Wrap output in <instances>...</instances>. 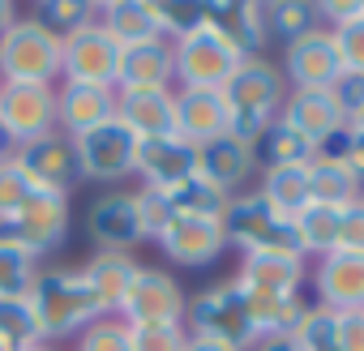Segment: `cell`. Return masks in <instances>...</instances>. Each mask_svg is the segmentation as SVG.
Segmentation results:
<instances>
[{
    "label": "cell",
    "mask_w": 364,
    "mask_h": 351,
    "mask_svg": "<svg viewBox=\"0 0 364 351\" xmlns=\"http://www.w3.org/2000/svg\"><path fill=\"white\" fill-rule=\"evenodd\" d=\"M223 99H228V112H232V124H228V137L245 141L257 150V141L266 137V129L279 120L283 112V99H287V77L274 60L266 56H245L240 69L232 73V82L223 86Z\"/></svg>",
    "instance_id": "cell-1"
},
{
    "label": "cell",
    "mask_w": 364,
    "mask_h": 351,
    "mask_svg": "<svg viewBox=\"0 0 364 351\" xmlns=\"http://www.w3.org/2000/svg\"><path fill=\"white\" fill-rule=\"evenodd\" d=\"M35 317H39V330H43V342H65V338H77L90 321L103 317L99 308V296L90 291L82 266H52V270H39L31 291H26Z\"/></svg>",
    "instance_id": "cell-2"
},
{
    "label": "cell",
    "mask_w": 364,
    "mask_h": 351,
    "mask_svg": "<svg viewBox=\"0 0 364 351\" xmlns=\"http://www.w3.org/2000/svg\"><path fill=\"white\" fill-rule=\"evenodd\" d=\"M185 330L193 338H215V342H228L236 351H253L262 342L257 321H253V300L236 279L198 291L185 308Z\"/></svg>",
    "instance_id": "cell-3"
},
{
    "label": "cell",
    "mask_w": 364,
    "mask_h": 351,
    "mask_svg": "<svg viewBox=\"0 0 364 351\" xmlns=\"http://www.w3.org/2000/svg\"><path fill=\"white\" fill-rule=\"evenodd\" d=\"M171 52H176V86L180 90H223L245 60L202 14L193 26H185L171 39Z\"/></svg>",
    "instance_id": "cell-4"
},
{
    "label": "cell",
    "mask_w": 364,
    "mask_h": 351,
    "mask_svg": "<svg viewBox=\"0 0 364 351\" xmlns=\"http://www.w3.org/2000/svg\"><path fill=\"white\" fill-rule=\"evenodd\" d=\"M60 77V35H52L35 14H22L0 35V82H43Z\"/></svg>",
    "instance_id": "cell-5"
},
{
    "label": "cell",
    "mask_w": 364,
    "mask_h": 351,
    "mask_svg": "<svg viewBox=\"0 0 364 351\" xmlns=\"http://www.w3.org/2000/svg\"><path fill=\"white\" fill-rule=\"evenodd\" d=\"M223 232H228V244L245 253H300L296 249V232H291V219L279 215L257 189H245L228 202V215H223ZM309 261V257H304Z\"/></svg>",
    "instance_id": "cell-6"
},
{
    "label": "cell",
    "mask_w": 364,
    "mask_h": 351,
    "mask_svg": "<svg viewBox=\"0 0 364 351\" xmlns=\"http://www.w3.org/2000/svg\"><path fill=\"white\" fill-rule=\"evenodd\" d=\"M9 244H18L26 257H48L65 244L69 236V193H56V189H39L5 227H0Z\"/></svg>",
    "instance_id": "cell-7"
},
{
    "label": "cell",
    "mask_w": 364,
    "mask_h": 351,
    "mask_svg": "<svg viewBox=\"0 0 364 351\" xmlns=\"http://www.w3.org/2000/svg\"><path fill=\"white\" fill-rule=\"evenodd\" d=\"M73 154H77V176L95 185H120L124 176H133V154H137V137L112 116L107 124H95L90 133L73 137Z\"/></svg>",
    "instance_id": "cell-8"
},
{
    "label": "cell",
    "mask_w": 364,
    "mask_h": 351,
    "mask_svg": "<svg viewBox=\"0 0 364 351\" xmlns=\"http://www.w3.org/2000/svg\"><path fill=\"white\" fill-rule=\"evenodd\" d=\"M154 244L180 270H206L232 249L228 232H223V219H189V215H171L167 227L154 236Z\"/></svg>",
    "instance_id": "cell-9"
},
{
    "label": "cell",
    "mask_w": 364,
    "mask_h": 351,
    "mask_svg": "<svg viewBox=\"0 0 364 351\" xmlns=\"http://www.w3.org/2000/svg\"><path fill=\"white\" fill-rule=\"evenodd\" d=\"M185 291H180V283L159 270V266H137L124 300H120V321L124 325H150V321H185Z\"/></svg>",
    "instance_id": "cell-10"
},
{
    "label": "cell",
    "mask_w": 364,
    "mask_h": 351,
    "mask_svg": "<svg viewBox=\"0 0 364 351\" xmlns=\"http://www.w3.org/2000/svg\"><path fill=\"white\" fill-rule=\"evenodd\" d=\"M120 43L103 31V22H90L60 39V82H90V86H116Z\"/></svg>",
    "instance_id": "cell-11"
},
{
    "label": "cell",
    "mask_w": 364,
    "mask_h": 351,
    "mask_svg": "<svg viewBox=\"0 0 364 351\" xmlns=\"http://www.w3.org/2000/svg\"><path fill=\"white\" fill-rule=\"evenodd\" d=\"M86 236L99 244V253H133L146 240L137 193H129V189L99 193L86 210Z\"/></svg>",
    "instance_id": "cell-12"
},
{
    "label": "cell",
    "mask_w": 364,
    "mask_h": 351,
    "mask_svg": "<svg viewBox=\"0 0 364 351\" xmlns=\"http://www.w3.org/2000/svg\"><path fill=\"white\" fill-rule=\"evenodd\" d=\"M0 124L9 137L35 141L43 133H56V86L43 82H0Z\"/></svg>",
    "instance_id": "cell-13"
},
{
    "label": "cell",
    "mask_w": 364,
    "mask_h": 351,
    "mask_svg": "<svg viewBox=\"0 0 364 351\" xmlns=\"http://www.w3.org/2000/svg\"><path fill=\"white\" fill-rule=\"evenodd\" d=\"M343 73L334 35L326 26H313L309 35L283 43V77L287 90H330Z\"/></svg>",
    "instance_id": "cell-14"
},
{
    "label": "cell",
    "mask_w": 364,
    "mask_h": 351,
    "mask_svg": "<svg viewBox=\"0 0 364 351\" xmlns=\"http://www.w3.org/2000/svg\"><path fill=\"white\" fill-rule=\"evenodd\" d=\"M133 176L141 180V189L167 193V189H176L180 180L198 176V146H193V141H185L180 133L146 137V141H137V154H133Z\"/></svg>",
    "instance_id": "cell-15"
},
{
    "label": "cell",
    "mask_w": 364,
    "mask_h": 351,
    "mask_svg": "<svg viewBox=\"0 0 364 351\" xmlns=\"http://www.w3.org/2000/svg\"><path fill=\"white\" fill-rule=\"evenodd\" d=\"M14 163L31 176L39 189L69 193L82 180V176H77V154H73V137H65L60 129L56 133H43L35 141H22L14 150Z\"/></svg>",
    "instance_id": "cell-16"
},
{
    "label": "cell",
    "mask_w": 364,
    "mask_h": 351,
    "mask_svg": "<svg viewBox=\"0 0 364 351\" xmlns=\"http://www.w3.org/2000/svg\"><path fill=\"white\" fill-rule=\"evenodd\" d=\"M313 291L321 308L330 313H355L364 308V253H347V249H334L326 257L313 261Z\"/></svg>",
    "instance_id": "cell-17"
},
{
    "label": "cell",
    "mask_w": 364,
    "mask_h": 351,
    "mask_svg": "<svg viewBox=\"0 0 364 351\" xmlns=\"http://www.w3.org/2000/svg\"><path fill=\"white\" fill-rule=\"evenodd\" d=\"M236 283L249 296L287 300V296H300V287L309 283V261L300 253H245Z\"/></svg>",
    "instance_id": "cell-18"
},
{
    "label": "cell",
    "mask_w": 364,
    "mask_h": 351,
    "mask_svg": "<svg viewBox=\"0 0 364 351\" xmlns=\"http://www.w3.org/2000/svg\"><path fill=\"white\" fill-rule=\"evenodd\" d=\"M279 120H287L317 150H326L330 141H338L343 129H347V116H343V107L334 103L330 90H287Z\"/></svg>",
    "instance_id": "cell-19"
},
{
    "label": "cell",
    "mask_w": 364,
    "mask_h": 351,
    "mask_svg": "<svg viewBox=\"0 0 364 351\" xmlns=\"http://www.w3.org/2000/svg\"><path fill=\"white\" fill-rule=\"evenodd\" d=\"M112 116H116V86H90V82L56 86V129L65 137H82L95 124H107Z\"/></svg>",
    "instance_id": "cell-20"
},
{
    "label": "cell",
    "mask_w": 364,
    "mask_h": 351,
    "mask_svg": "<svg viewBox=\"0 0 364 351\" xmlns=\"http://www.w3.org/2000/svg\"><path fill=\"white\" fill-rule=\"evenodd\" d=\"M116 90H176V52H171V39L120 48Z\"/></svg>",
    "instance_id": "cell-21"
},
{
    "label": "cell",
    "mask_w": 364,
    "mask_h": 351,
    "mask_svg": "<svg viewBox=\"0 0 364 351\" xmlns=\"http://www.w3.org/2000/svg\"><path fill=\"white\" fill-rule=\"evenodd\" d=\"M228 124H232V112H228L223 90H180L176 86V133L185 141L206 146L215 137H228Z\"/></svg>",
    "instance_id": "cell-22"
},
{
    "label": "cell",
    "mask_w": 364,
    "mask_h": 351,
    "mask_svg": "<svg viewBox=\"0 0 364 351\" xmlns=\"http://www.w3.org/2000/svg\"><path fill=\"white\" fill-rule=\"evenodd\" d=\"M257 150L236 141V137H215L206 146H198V176L202 180H210L215 189H223L228 198L240 193V185L249 180V176L257 171Z\"/></svg>",
    "instance_id": "cell-23"
},
{
    "label": "cell",
    "mask_w": 364,
    "mask_h": 351,
    "mask_svg": "<svg viewBox=\"0 0 364 351\" xmlns=\"http://www.w3.org/2000/svg\"><path fill=\"white\" fill-rule=\"evenodd\" d=\"M116 120L137 141L176 133V90H116Z\"/></svg>",
    "instance_id": "cell-24"
},
{
    "label": "cell",
    "mask_w": 364,
    "mask_h": 351,
    "mask_svg": "<svg viewBox=\"0 0 364 351\" xmlns=\"http://www.w3.org/2000/svg\"><path fill=\"white\" fill-rule=\"evenodd\" d=\"M202 18L240 52V56H262V48L270 43L266 31V5H240V0H223V5H206Z\"/></svg>",
    "instance_id": "cell-25"
},
{
    "label": "cell",
    "mask_w": 364,
    "mask_h": 351,
    "mask_svg": "<svg viewBox=\"0 0 364 351\" xmlns=\"http://www.w3.org/2000/svg\"><path fill=\"white\" fill-rule=\"evenodd\" d=\"M304 171H309V198H313L317 206H338V210H347V206H355V202L364 198V185L347 171V163H343L334 150L313 154V163H309Z\"/></svg>",
    "instance_id": "cell-26"
},
{
    "label": "cell",
    "mask_w": 364,
    "mask_h": 351,
    "mask_svg": "<svg viewBox=\"0 0 364 351\" xmlns=\"http://www.w3.org/2000/svg\"><path fill=\"white\" fill-rule=\"evenodd\" d=\"M82 274H86L90 291L99 296L103 317H116L120 300H124V291H129V283L137 274V261H133V253H99L95 249V257L82 266Z\"/></svg>",
    "instance_id": "cell-27"
},
{
    "label": "cell",
    "mask_w": 364,
    "mask_h": 351,
    "mask_svg": "<svg viewBox=\"0 0 364 351\" xmlns=\"http://www.w3.org/2000/svg\"><path fill=\"white\" fill-rule=\"evenodd\" d=\"M338 223H343V210H338V206H317V202H309V206L291 219L300 257L317 261V257L334 253V249H338Z\"/></svg>",
    "instance_id": "cell-28"
},
{
    "label": "cell",
    "mask_w": 364,
    "mask_h": 351,
    "mask_svg": "<svg viewBox=\"0 0 364 351\" xmlns=\"http://www.w3.org/2000/svg\"><path fill=\"white\" fill-rule=\"evenodd\" d=\"M257 193L287 219H296L313 198H309V171L304 167H262Z\"/></svg>",
    "instance_id": "cell-29"
},
{
    "label": "cell",
    "mask_w": 364,
    "mask_h": 351,
    "mask_svg": "<svg viewBox=\"0 0 364 351\" xmlns=\"http://www.w3.org/2000/svg\"><path fill=\"white\" fill-rule=\"evenodd\" d=\"M313 154H321L313 141H304L287 120H274L266 129V137L257 141V163L262 167H309Z\"/></svg>",
    "instance_id": "cell-30"
},
{
    "label": "cell",
    "mask_w": 364,
    "mask_h": 351,
    "mask_svg": "<svg viewBox=\"0 0 364 351\" xmlns=\"http://www.w3.org/2000/svg\"><path fill=\"white\" fill-rule=\"evenodd\" d=\"M171 215H189V219H223L228 215V193L215 189L210 180H202V176H189V180H180L176 189L163 193Z\"/></svg>",
    "instance_id": "cell-31"
},
{
    "label": "cell",
    "mask_w": 364,
    "mask_h": 351,
    "mask_svg": "<svg viewBox=\"0 0 364 351\" xmlns=\"http://www.w3.org/2000/svg\"><path fill=\"white\" fill-rule=\"evenodd\" d=\"M0 342H5V351H31V347L43 342L39 317H35V308H31L26 296L0 300Z\"/></svg>",
    "instance_id": "cell-32"
},
{
    "label": "cell",
    "mask_w": 364,
    "mask_h": 351,
    "mask_svg": "<svg viewBox=\"0 0 364 351\" xmlns=\"http://www.w3.org/2000/svg\"><path fill=\"white\" fill-rule=\"evenodd\" d=\"M253 300V321L262 338H291L309 300L304 296H287V300H266V296H249Z\"/></svg>",
    "instance_id": "cell-33"
},
{
    "label": "cell",
    "mask_w": 364,
    "mask_h": 351,
    "mask_svg": "<svg viewBox=\"0 0 364 351\" xmlns=\"http://www.w3.org/2000/svg\"><path fill=\"white\" fill-rule=\"evenodd\" d=\"M291 347L296 351H343L338 342V313L321 308V304H309L296 334H291Z\"/></svg>",
    "instance_id": "cell-34"
},
{
    "label": "cell",
    "mask_w": 364,
    "mask_h": 351,
    "mask_svg": "<svg viewBox=\"0 0 364 351\" xmlns=\"http://www.w3.org/2000/svg\"><path fill=\"white\" fill-rule=\"evenodd\" d=\"M313 26H321L317 22V5H304V0H279V5H266V31H270V39L291 43V39L309 35Z\"/></svg>",
    "instance_id": "cell-35"
},
{
    "label": "cell",
    "mask_w": 364,
    "mask_h": 351,
    "mask_svg": "<svg viewBox=\"0 0 364 351\" xmlns=\"http://www.w3.org/2000/svg\"><path fill=\"white\" fill-rule=\"evenodd\" d=\"M35 18L52 31V35H73L90 22H99V5H90V0H48V5L35 9Z\"/></svg>",
    "instance_id": "cell-36"
},
{
    "label": "cell",
    "mask_w": 364,
    "mask_h": 351,
    "mask_svg": "<svg viewBox=\"0 0 364 351\" xmlns=\"http://www.w3.org/2000/svg\"><path fill=\"white\" fill-rule=\"evenodd\" d=\"M39 274V261L26 257L18 244H9L5 236H0V300H9V296H26L31 283Z\"/></svg>",
    "instance_id": "cell-37"
},
{
    "label": "cell",
    "mask_w": 364,
    "mask_h": 351,
    "mask_svg": "<svg viewBox=\"0 0 364 351\" xmlns=\"http://www.w3.org/2000/svg\"><path fill=\"white\" fill-rule=\"evenodd\" d=\"M39 193V185L31 180V176L9 158V163H0V227H5L31 198Z\"/></svg>",
    "instance_id": "cell-38"
},
{
    "label": "cell",
    "mask_w": 364,
    "mask_h": 351,
    "mask_svg": "<svg viewBox=\"0 0 364 351\" xmlns=\"http://www.w3.org/2000/svg\"><path fill=\"white\" fill-rule=\"evenodd\" d=\"M133 351H185L189 330L185 321H150V325H129Z\"/></svg>",
    "instance_id": "cell-39"
},
{
    "label": "cell",
    "mask_w": 364,
    "mask_h": 351,
    "mask_svg": "<svg viewBox=\"0 0 364 351\" xmlns=\"http://www.w3.org/2000/svg\"><path fill=\"white\" fill-rule=\"evenodd\" d=\"M73 351H133V338H129V325L120 317H99L90 321L77 338Z\"/></svg>",
    "instance_id": "cell-40"
},
{
    "label": "cell",
    "mask_w": 364,
    "mask_h": 351,
    "mask_svg": "<svg viewBox=\"0 0 364 351\" xmlns=\"http://www.w3.org/2000/svg\"><path fill=\"white\" fill-rule=\"evenodd\" d=\"M330 35H334V48H338L343 69L364 73V14H360V18H351L347 26H334Z\"/></svg>",
    "instance_id": "cell-41"
},
{
    "label": "cell",
    "mask_w": 364,
    "mask_h": 351,
    "mask_svg": "<svg viewBox=\"0 0 364 351\" xmlns=\"http://www.w3.org/2000/svg\"><path fill=\"white\" fill-rule=\"evenodd\" d=\"M137 210H141L146 240H154V236L167 227V219H171V206H167V198H163V193H154V189H137Z\"/></svg>",
    "instance_id": "cell-42"
},
{
    "label": "cell",
    "mask_w": 364,
    "mask_h": 351,
    "mask_svg": "<svg viewBox=\"0 0 364 351\" xmlns=\"http://www.w3.org/2000/svg\"><path fill=\"white\" fill-rule=\"evenodd\" d=\"M330 94H334V103L343 107V116H347V120H351V116H360V112H364V73L343 69V73H338V82L330 86Z\"/></svg>",
    "instance_id": "cell-43"
},
{
    "label": "cell",
    "mask_w": 364,
    "mask_h": 351,
    "mask_svg": "<svg viewBox=\"0 0 364 351\" xmlns=\"http://www.w3.org/2000/svg\"><path fill=\"white\" fill-rule=\"evenodd\" d=\"M338 249L347 253H364V198L355 206L343 210V223H338Z\"/></svg>",
    "instance_id": "cell-44"
},
{
    "label": "cell",
    "mask_w": 364,
    "mask_h": 351,
    "mask_svg": "<svg viewBox=\"0 0 364 351\" xmlns=\"http://www.w3.org/2000/svg\"><path fill=\"white\" fill-rule=\"evenodd\" d=\"M343 163H347V171L355 176V180L364 185V133H355V129H343V137H338V150H334Z\"/></svg>",
    "instance_id": "cell-45"
},
{
    "label": "cell",
    "mask_w": 364,
    "mask_h": 351,
    "mask_svg": "<svg viewBox=\"0 0 364 351\" xmlns=\"http://www.w3.org/2000/svg\"><path fill=\"white\" fill-rule=\"evenodd\" d=\"M338 342L343 351H364V308L338 313Z\"/></svg>",
    "instance_id": "cell-46"
},
{
    "label": "cell",
    "mask_w": 364,
    "mask_h": 351,
    "mask_svg": "<svg viewBox=\"0 0 364 351\" xmlns=\"http://www.w3.org/2000/svg\"><path fill=\"white\" fill-rule=\"evenodd\" d=\"M185 351H236V347L215 342V338H193V334H189V347H185Z\"/></svg>",
    "instance_id": "cell-47"
},
{
    "label": "cell",
    "mask_w": 364,
    "mask_h": 351,
    "mask_svg": "<svg viewBox=\"0 0 364 351\" xmlns=\"http://www.w3.org/2000/svg\"><path fill=\"white\" fill-rule=\"evenodd\" d=\"M22 14H18V5H14V0H0V35H5L14 22H18Z\"/></svg>",
    "instance_id": "cell-48"
},
{
    "label": "cell",
    "mask_w": 364,
    "mask_h": 351,
    "mask_svg": "<svg viewBox=\"0 0 364 351\" xmlns=\"http://www.w3.org/2000/svg\"><path fill=\"white\" fill-rule=\"evenodd\" d=\"M14 150H18V141L9 137V129H5V124H0V163H9V158H14Z\"/></svg>",
    "instance_id": "cell-49"
},
{
    "label": "cell",
    "mask_w": 364,
    "mask_h": 351,
    "mask_svg": "<svg viewBox=\"0 0 364 351\" xmlns=\"http://www.w3.org/2000/svg\"><path fill=\"white\" fill-rule=\"evenodd\" d=\"M253 351H296V347H291V338H262Z\"/></svg>",
    "instance_id": "cell-50"
},
{
    "label": "cell",
    "mask_w": 364,
    "mask_h": 351,
    "mask_svg": "<svg viewBox=\"0 0 364 351\" xmlns=\"http://www.w3.org/2000/svg\"><path fill=\"white\" fill-rule=\"evenodd\" d=\"M347 129H355V133H364V112H360V116H351V120H347Z\"/></svg>",
    "instance_id": "cell-51"
},
{
    "label": "cell",
    "mask_w": 364,
    "mask_h": 351,
    "mask_svg": "<svg viewBox=\"0 0 364 351\" xmlns=\"http://www.w3.org/2000/svg\"><path fill=\"white\" fill-rule=\"evenodd\" d=\"M31 351H56V347H52V342H39V347H31Z\"/></svg>",
    "instance_id": "cell-52"
},
{
    "label": "cell",
    "mask_w": 364,
    "mask_h": 351,
    "mask_svg": "<svg viewBox=\"0 0 364 351\" xmlns=\"http://www.w3.org/2000/svg\"><path fill=\"white\" fill-rule=\"evenodd\" d=\"M0 351H5V342H0Z\"/></svg>",
    "instance_id": "cell-53"
}]
</instances>
